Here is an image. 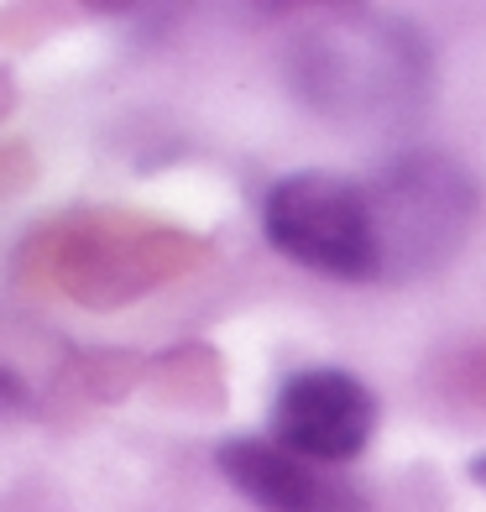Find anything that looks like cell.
I'll use <instances>...</instances> for the list:
<instances>
[{
  "label": "cell",
  "mask_w": 486,
  "mask_h": 512,
  "mask_svg": "<svg viewBox=\"0 0 486 512\" xmlns=\"http://www.w3.org/2000/svg\"><path fill=\"white\" fill-rule=\"evenodd\" d=\"M382 277H419L450 262L476 220V183L439 152H408L366 183Z\"/></svg>",
  "instance_id": "1"
},
{
  "label": "cell",
  "mask_w": 486,
  "mask_h": 512,
  "mask_svg": "<svg viewBox=\"0 0 486 512\" xmlns=\"http://www.w3.org/2000/svg\"><path fill=\"white\" fill-rule=\"evenodd\" d=\"M471 481H476V486H486V455H481V460H471Z\"/></svg>",
  "instance_id": "7"
},
{
  "label": "cell",
  "mask_w": 486,
  "mask_h": 512,
  "mask_svg": "<svg viewBox=\"0 0 486 512\" xmlns=\"http://www.w3.org/2000/svg\"><path fill=\"white\" fill-rule=\"evenodd\" d=\"M377 434V392L351 371L309 366L277 387L272 439L314 465L356 460Z\"/></svg>",
  "instance_id": "4"
},
{
  "label": "cell",
  "mask_w": 486,
  "mask_h": 512,
  "mask_svg": "<svg viewBox=\"0 0 486 512\" xmlns=\"http://www.w3.org/2000/svg\"><path fill=\"white\" fill-rule=\"evenodd\" d=\"M262 230L288 262L309 272L345 277V283L382 277L366 183H351L340 173H314V168L288 173L262 199Z\"/></svg>",
  "instance_id": "2"
},
{
  "label": "cell",
  "mask_w": 486,
  "mask_h": 512,
  "mask_svg": "<svg viewBox=\"0 0 486 512\" xmlns=\"http://www.w3.org/2000/svg\"><path fill=\"white\" fill-rule=\"evenodd\" d=\"M429 74L424 48L398 27H324L298 48V89L319 110H398L419 100V84Z\"/></svg>",
  "instance_id": "3"
},
{
  "label": "cell",
  "mask_w": 486,
  "mask_h": 512,
  "mask_svg": "<svg viewBox=\"0 0 486 512\" xmlns=\"http://www.w3.org/2000/svg\"><path fill=\"white\" fill-rule=\"evenodd\" d=\"M215 465L262 512H372L366 492L324 476V465L283 450L277 439H225Z\"/></svg>",
  "instance_id": "5"
},
{
  "label": "cell",
  "mask_w": 486,
  "mask_h": 512,
  "mask_svg": "<svg viewBox=\"0 0 486 512\" xmlns=\"http://www.w3.org/2000/svg\"><path fill=\"white\" fill-rule=\"evenodd\" d=\"M32 413V392L21 387V377H11L6 366H0V429L16 424V418H27Z\"/></svg>",
  "instance_id": "6"
}]
</instances>
